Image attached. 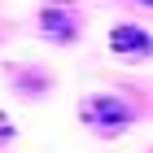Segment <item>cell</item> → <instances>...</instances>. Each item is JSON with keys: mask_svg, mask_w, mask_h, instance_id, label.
Returning a JSON list of instances; mask_svg holds the SVG:
<instances>
[{"mask_svg": "<svg viewBox=\"0 0 153 153\" xmlns=\"http://www.w3.org/2000/svg\"><path fill=\"white\" fill-rule=\"evenodd\" d=\"M9 88L22 101H39V96L53 92V74L44 66H9Z\"/></svg>", "mask_w": 153, "mask_h": 153, "instance_id": "3", "label": "cell"}, {"mask_svg": "<svg viewBox=\"0 0 153 153\" xmlns=\"http://www.w3.org/2000/svg\"><path fill=\"white\" fill-rule=\"evenodd\" d=\"M140 4H149V0H140Z\"/></svg>", "mask_w": 153, "mask_h": 153, "instance_id": "6", "label": "cell"}, {"mask_svg": "<svg viewBox=\"0 0 153 153\" xmlns=\"http://www.w3.org/2000/svg\"><path fill=\"white\" fill-rule=\"evenodd\" d=\"M136 105L131 101H123V96H109V92H101V96H83L79 101V123L88 131H96V136H123V131L136 123Z\"/></svg>", "mask_w": 153, "mask_h": 153, "instance_id": "1", "label": "cell"}, {"mask_svg": "<svg viewBox=\"0 0 153 153\" xmlns=\"http://www.w3.org/2000/svg\"><path fill=\"white\" fill-rule=\"evenodd\" d=\"M109 53L114 57H144L149 53V31L136 22H118L109 31Z\"/></svg>", "mask_w": 153, "mask_h": 153, "instance_id": "4", "label": "cell"}, {"mask_svg": "<svg viewBox=\"0 0 153 153\" xmlns=\"http://www.w3.org/2000/svg\"><path fill=\"white\" fill-rule=\"evenodd\" d=\"M13 140H18V127H13V123H9V114L0 109V149H4V144H13Z\"/></svg>", "mask_w": 153, "mask_h": 153, "instance_id": "5", "label": "cell"}, {"mask_svg": "<svg viewBox=\"0 0 153 153\" xmlns=\"http://www.w3.org/2000/svg\"><path fill=\"white\" fill-rule=\"evenodd\" d=\"M39 35L48 39V44H74L79 39V9H74L70 0H44L39 4Z\"/></svg>", "mask_w": 153, "mask_h": 153, "instance_id": "2", "label": "cell"}]
</instances>
